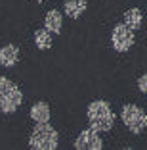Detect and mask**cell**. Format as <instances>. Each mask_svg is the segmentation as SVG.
I'll use <instances>...</instances> for the list:
<instances>
[{
    "label": "cell",
    "instance_id": "14",
    "mask_svg": "<svg viewBox=\"0 0 147 150\" xmlns=\"http://www.w3.org/2000/svg\"><path fill=\"white\" fill-rule=\"evenodd\" d=\"M36 2H38V4H42V2H46V0H36Z\"/></svg>",
    "mask_w": 147,
    "mask_h": 150
},
{
    "label": "cell",
    "instance_id": "12",
    "mask_svg": "<svg viewBox=\"0 0 147 150\" xmlns=\"http://www.w3.org/2000/svg\"><path fill=\"white\" fill-rule=\"evenodd\" d=\"M35 44L38 50H50L52 48V33L44 29H36L35 31Z\"/></svg>",
    "mask_w": 147,
    "mask_h": 150
},
{
    "label": "cell",
    "instance_id": "6",
    "mask_svg": "<svg viewBox=\"0 0 147 150\" xmlns=\"http://www.w3.org/2000/svg\"><path fill=\"white\" fill-rule=\"evenodd\" d=\"M75 148L77 150H101L103 148V141L100 137V131L94 127L80 131L78 137L75 139Z\"/></svg>",
    "mask_w": 147,
    "mask_h": 150
},
{
    "label": "cell",
    "instance_id": "3",
    "mask_svg": "<svg viewBox=\"0 0 147 150\" xmlns=\"http://www.w3.org/2000/svg\"><path fill=\"white\" fill-rule=\"evenodd\" d=\"M23 102V93L17 85L10 81L8 77H0V112L2 114H13L17 112Z\"/></svg>",
    "mask_w": 147,
    "mask_h": 150
},
{
    "label": "cell",
    "instance_id": "7",
    "mask_svg": "<svg viewBox=\"0 0 147 150\" xmlns=\"http://www.w3.org/2000/svg\"><path fill=\"white\" fill-rule=\"evenodd\" d=\"M50 117H52V112H50V104L48 102L40 100L31 106V119L35 123H48Z\"/></svg>",
    "mask_w": 147,
    "mask_h": 150
},
{
    "label": "cell",
    "instance_id": "11",
    "mask_svg": "<svg viewBox=\"0 0 147 150\" xmlns=\"http://www.w3.org/2000/svg\"><path fill=\"white\" fill-rule=\"evenodd\" d=\"M124 23L132 29V31H138L143 23V12L139 8H130L124 12Z\"/></svg>",
    "mask_w": 147,
    "mask_h": 150
},
{
    "label": "cell",
    "instance_id": "10",
    "mask_svg": "<svg viewBox=\"0 0 147 150\" xmlns=\"http://www.w3.org/2000/svg\"><path fill=\"white\" fill-rule=\"evenodd\" d=\"M44 27H46L52 35H57V33L61 31V27H63V16H61L59 10H50V12L46 13Z\"/></svg>",
    "mask_w": 147,
    "mask_h": 150
},
{
    "label": "cell",
    "instance_id": "5",
    "mask_svg": "<svg viewBox=\"0 0 147 150\" xmlns=\"http://www.w3.org/2000/svg\"><path fill=\"white\" fill-rule=\"evenodd\" d=\"M136 31H132L124 21L118 23V25L113 27L111 31V46L113 50L117 52H128L132 46H134V40H136Z\"/></svg>",
    "mask_w": 147,
    "mask_h": 150
},
{
    "label": "cell",
    "instance_id": "1",
    "mask_svg": "<svg viewBox=\"0 0 147 150\" xmlns=\"http://www.w3.org/2000/svg\"><path fill=\"white\" fill-rule=\"evenodd\" d=\"M86 117L90 127L98 129L100 133H107L115 125V114L107 100H94L86 108Z\"/></svg>",
    "mask_w": 147,
    "mask_h": 150
},
{
    "label": "cell",
    "instance_id": "9",
    "mask_svg": "<svg viewBox=\"0 0 147 150\" xmlns=\"http://www.w3.org/2000/svg\"><path fill=\"white\" fill-rule=\"evenodd\" d=\"M86 8H88V0H65L63 2L65 16L71 19H78L86 12Z\"/></svg>",
    "mask_w": 147,
    "mask_h": 150
},
{
    "label": "cell",
    "instance_id": "13",
    "mask_svg": "<svg viewBox=\"0 0 147 150\" xmlns=\"http://www.w3.org/2000/svg\"><path fill=\"white\" fill-rule=\"evenodd\" d=\"M138 88H139V93L147 94V73H143V75L138 77Z\"/></svg>",
    "mask_w": 147,
    "mask_h": 150
},
{
    "label": "cell",
    "instance_id": "2",
    "mask_svg": "<svg viewBox=\"0 0 147 150\" xmlns=\"http://www.w3.org/2000/svg\"><path fill=\"white\" fill-rule=\"evenodd\" d=\"M59 144L57 131L48 123H36L29 135V146L33 150H56Z\"/></svg>",
    "mask_w": 147,
    "mask_h": 150
},
{
    "label": "cell",
    "instance_id": "4",
    "mask_svg": "<svg viewBox=\"0 0 147 150\" xmlns=\"http://www.w3.org/2000/svg\"><path fill=\"white\" fill-rule=\"evenodd\" d=\"M121 119H122V123L126 125V129H128L130 133H134V135H139V133L147 127V114L139 106H136V104H126V106H122Z\"/></svg>",
    "mask_w": 147,
    "mask_h": 150
},
{
    "label": "cell",
    "instance_id": "8",
    "mask_svg": "<svg viewBox=\"0 0 147 150\" xmlns=\"http://www.w3.org/2000/svg\"><path fill=\"white\" fill-rule=\"evenodd\" d=\"M19 62V48L15 44H4L0 48V66L13 67Z\"/></svg>",
    "mask_w": 147,
    "mask_h": 150
}]
</instances>
